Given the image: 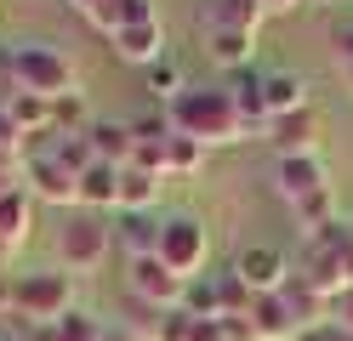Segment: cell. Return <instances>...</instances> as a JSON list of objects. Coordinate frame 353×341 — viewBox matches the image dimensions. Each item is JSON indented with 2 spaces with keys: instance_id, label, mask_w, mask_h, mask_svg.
I'll use <instances>...</instances> for the list:
<instances>
[{
  "instance_id": "obj_1",
  "label": "cell",
  "mask_w": 353,
  "mask_h": 341,
  "mask_svg": "<svg viewBox=\"0 0 353 341\" xmlns=\"http://www.w3.org/2000/svg\"><path fill=\"white\" fill-rule=\"evenodd\" d=\"M165 120H171L176 136H194L200 148H234V143H245V136H251L223 80H216V85H188L183 97L165 108Z\"/></svg>"
},
{
  "instance_id": "obj_2",
  "label": "cell",
  "mask_w": 353,
  "mask_h": 341,
  "mask_svg": "<svg viewBox=\"0 0 353 341\" xmlns=\"http://www.w3.org/2000/svg\"><path fill=\"white\" fill-rule=\"evenodd\" d=\"M296 273L325 296H342L353 285V222H336L325 234H307L296 250Z\"/></svg>"
},
{
  "instance_id": "obj_3",
  "label": "cell",
  "mask_w": 353,
  "mask_h": 341,
  "mask_svg": "<svg viewBox=\"0 0 353 341\" xmlns=\"http://www.w3.org/2000/svg\"><path fill=\"white\" fill-rule=\"evenodd\" d=\"M154 256H160L176 279H200L205 262H211V227H205V216H194V211L160 216V245H154Z\"/></svg>"
},
{
  "instance_id": "obj_4",
  "label": "cell",
  "mask_w": 353,
  "mask_h": 341,
  "mask_svg": "<svg viewBox=\"0 0 353 341\" xmlns=\"http://www.w3.org/2000/svg\"><path fill=\"white\" fill-rule=\"evenodd\" d=\"M12 63H17V85H23L29 97L57 103V97H69V91H80L74 63L63 57L57 45H46V40H17L12 45Z\"/></svg>"
},
{
  "instance_id": "obj_5",
  "label": "cell",
  "mask_w": 353,
  "mask_h": 341,
  "mask_svg": "<svg viewBox=\"0 0 353 341\" xmlns=\"http://www.w3.org/2000/svg\"><path fill=\"white\" fill-rule=\"evenodd\" d=\"M114 256V227H108L97 211H63V227H57V262L69 273H92Z\"/></svg>"
},
{
  "instance_id": "obj_6",
  "label": "cell",
  "mask_w": 353,
  "mask_h": 341,
  "mask_svg": "<svg viewBox=\"0 0 353 341\" xmlns=\"http://www.w3.org/2000/svg\"><path fill=\"white\" fill-rule=\"evenodd\" d=\"M12 313L29 318V324H57L63 313H74V279L57 267L17 273L12 279Z\"/></svg>"
},
{
  "instance_id": "obj_7",
  "label": "cell",
  "mask_w": 353,
  "mask_h": 341,
  "mask_svg": "<svg viewBox=\"0 0 353 341\" xmlns=\"http://www.w3.org/2000/svg\"><path fill=\"white\" fill-rule=\"evenodd\" d=\"M23 188L34 194V205H57V211H74L80 205V176L63 165L52 148H29L23 154Z\"/></svg>"
},
{
  "instance_id": "obj_8",
  "label": "cell",
  "mask_w": 353,
  "mask_h": 341,
  "mask_svg": "<svg viewBox=\"0 0 353 341\" xmlns=\"http://www.w3.org/2000/svg\"><path fill=\"white\" fill-rule=\"evenodd\" d=\"M125 290L137 296L143 307H154V313H171V307H183V290H188V279H176V273H171L160 256H137V262H125Z\"/></svg>"
},
{
  "instance_id": "obj_9",
  "label": "cell",
  "mask_w": 353,
  "mask_h": 341,
  "mask_svg": "<svg viewBox=\"0 0 353 341\" xmlns=\"http://www.w3.org/2000/svg\"><path fill=\"white\" fill-rule=\"evenodd\" d=\"M234 273H239V285H245L251 296H274L285 279H291V256H285L279 245H245L234 256Z\"/></svg>"
},
{
  "instance_id": "obj_10",
  "label": "cell",
  "mask_w": 353,
  "mask_h": 341,
  "mask_svg": "<svg viewBox=\"0 0 353 341\" xmlns=\"http://www.w3.org/2000/svg\"><path fill=\"white\" fill-rule=\"evenodd\" d=\"M274 143L279 159H291V154H319V114L314 103L296 108V114H279V120H268V131H262Z\"/></svg>"
},
{
  "instance_id": "obj_11",
  "label": "cell",
  "mask_w": 353,
  "mask_h": 341,
  "mask_svg": "<svg viewBox=\"0 0 353 341\" xmlns=\"http://www.w3.org/2000/svg\"><path fill=\"white\" fill-rule=\"evenodd\" d=\"M274 188H279L285 205H296V199H307V194L330 188V171H325L319 154H291V159H279V165H274Z\"/></svg>"
},
{
  "instance_id": "obj_12",
  "label": "cell",
  "mask_w": 353,
  "mask_h": 341,
  "mask_svg": "<svg viewBox=\"0 0 353 341\" xmlns=\"http://www.w3.org/2000/svg\"><path fill=\"white\" fill-rule=\"evenodd\" d=\"M108 45H114V57H125V63L148 68V63H160V57H165V23H160V17L125 23V29H114V34H108Z\"/></svg>"
},
{
  "instance_id": "obj_13",
  "label": "cell",
  "mask_w": 353,
  "mask_h": 341,
  "mask_svg": "<svg viewBox=\"0 0 353 341\" xmlns=\"http://www.w3.org/2000/svg\"><path fill=\"white\" fill-rule=\"evenodd\" d=\"M223 85H228V97H234V108H239V120H245V131H268V103H262V68H234V74H223Z\"/></svg>"
},
{
  "instance_id": "obj_14",
  "label": "cell",
  "mask_w": 353,
  "mask_h": 341,
  "mask_svg": "<svg viewBox=\"0 0 353 341\" xmlns=\"http://www.w3.org/2000/svg\"><path fill=\"white\" fill-rule=\"evenodd\" d=\"M29 234H34V194L17 188V194L0 199V262L17 256V250L29 245Z\"/></svg>"
},
{
  "instance_id": "obj_15",
  "label": "cell",
  "mask_w": 353,
  "mask_h": 341,
  "mask_svg": "<svg viewBox=\"0 0 353 341\" xmlns=\"http://www.w3.org/2000/svg\"><path fill=\"white\" fill-rule=\"evenodd\" d=\"M85 143H92V154L103 159V165H131V154H137V136H131V120H97L85 125Z\"/></svg>"
},
{
  "instance_id": "obj_16",
  "label": "cell",
  "mask_w": 353,
  "mask_h": 341,
  "mask_svg": "<svg viewBox=\"0 0 353 341\" xmlns=\"http://www.w3.org/2000/svg\"><path fill=\"white\" fill-rule=\"evenodd\" d=\"M114 245L125 250V262L137 256H154V245H160V216L154 211H114Z\"/></svg>"
},
{
  "instance_id": "obj_17",
  "label": "cell",
  "mask_w": 353,
  "mask_h": 341,
  "mask_svg": "<svg viewBox=\"0 0 353 341\" xmlns=\"http://www.w3.org/2000/svg\"><path fill=\"white\" fill-rule=\"evenodd\" d=\"M200 34H205V57L223 68V74H234V68H245L256 57V34L245 29H216V23H200Z\"/></svg>"
},
{
  "instance_id": "obj_18",
  "label": "cell",
  "mask_w": 353,
  "mask_h": 341,
  "mask_svg": "<svg viewBox=\"0 0 353 341\" xmlns=\"http://www.w3.org/2000/svg\"><path fill=\"white\" fill-rule=\"evenodd\" d=\"M262 103H268L274 120L307 108V74L302 68H262Z\"/></svg>"
},
{
  "instance_id": "obj_19",
  "label": "cell",
  "mask_w": 353,
  "mask_h": 341,
  "mask_svg": "<svg viewBox=\"0 0 353 341\" xmlns=\"http://www.w3.org/2000/svg\"><path fill=\"white\" fill-rule=\"evenodd\" d=\"M80 211H120V165H103V159H92V165L80 171Z\"/></svg>"
},
{
  "instance_id": "obj_20",
  "label": "cell",
  "mask_w": 353,
  "mask_h": 341,
  "mask_svg": "<svg viewBox=\"0 0 353 341\" xmlns=\"http://www.w3.org/2000/svg\"><path fill=\"white\" fill-rule=\"evenodd\" d=\"M143 91L154 97V108H171V103L188 91V80H183V63H176L171 52H165L160 63H148V68H143Z\"/></svg>"
},
{
  "instance_id": "obj_21",
  "label": "cell",
  "mask_w": 353,
  "mask_h": 341,
  "mask_svg": "<svg viewBox=\"0 0 353 341\" xmlns=\"http://www.w3.org/2000/svg\"><path fill=\"white\" fill-rule=\"evenodd\" d=\"M251 324H256L262 341H296V318H291V307L279 302V290L251 302Z\"/></svg>"
},
{
  "instance_id": "obj_22",
  "label": "cell",
  "mask_w": 353,
  "mask_h": 341,
  "mask_svg": "<svg viewBox=\"0 0 353 341\" xmlns=\"http://www.w3.org/2000/svg\"><path fill=\"white\" fill-rule=\"evenodd\" d=\"M160 188H165V176L125 165L120 171V211H154V205H160Z\"/></svg>"
},
{
  "instance_id": "obj_23",
  "label": "cell",
  "mask_w": 353,
  "mask_h": 341,
  "mask_svg": "<svg viewBox=\"0 0 353 341\" xmlns=\"http://www.w3.org/2000/svg\"><path fill=\"white\" fill-rule=\"evenodd\" d=\"M291 216H296V227H302V239H307V234H325V227H336V222H342L336 194H330V188H319V194L296 199V205H291Z\"/></svg>"
},
{
  "instance_id": "obj_24",
  "label": "cell",
  "mask_w": 353,
  "mask_h": 341,
  "mask_svg": "<svg viewBox=\"0 0 353 341\" xmlns=\"http://www.w3.org/2000/svg\"><path fill=\"white\" fill-rule=\"evenodd\" d=\"M262 17H268V6H262V0H216V6H211V17H200V23H216V29H245V34H256V29H262Z\"/></svg>"
},
{
  "instance_id": "obj_25",
  "label": "cell",
  "mask_w": 353,
  "mask_h": 341,
  "mask_svg": "<svg viewBox=\"0 0 353 341\" xmlns=\"http://www.w3.org/2000/svg\"><path fill=\"white\" fill-rule=\"evenodd\" d=\"M92 120H97V114L85 108L80 91H69V97H57V103H52V136H80Z\"/></svg>"
},
{
  "instance_id": "obj_26",
  "label": "cell",
  "mask_w": 353,
  "mask_h": 341,
  "mask_svg": "<svg viewBox=\"0 0 353 341\" xmlns=\"http://www.w3.org/2000/svg\"><path fill=\"white\" fill-rule=\"evenodd\" d=\"M205 154H211V148H200L194 136H171V143H165V176H194V171H205Z\"/></svg>"
},
{
  "instance_id": "obj_27",
  "label": "cell",
  "mask_w": 353,
  "mask_h": 341,
  "mask_svg": "<svg viewBox=\"0 0 353 341\" xmlns=\"http://www.w3.org/2000/svg\"><path fill=\"white\" fill-rule=\"evenodd\" d=\"M103 318H92L85 307H74V313H63L57 324H52V341H103Z\"/></svg>"
},
{
  "instance_id": "obj_28",
  "label": "cell",
  "mask_w": 353,
  "mask_h": 341,
  "mask_svg": "<svg viewBox=\"0 0 353 341\" xmlns=\"http://www.w3.org/2000/svg\"><path fill=\"white\" fill-rule=\"evenodd\" d=\"M69 6L92 23L97 34H114L120 29V12H125V0H69Z\"/></svg>"
},
{
  "instance_id": "obj_29",
  "label": "cell",
  "mask_w": 353,
  "mask_h": 341,
  "mask_svg": "<svg viewBox=\"0 0 353 341\" xmlns=\"http://www.w3.org/2000/svg\"><path fill=\"white\" fill-rule=\"evenodd\" d=\"M131 136H137L143 148H165L171 143V120H165V108H148V114H137V120H131Z\"/></svg>"
},
{
  "instance_id": "obj_30",
  "label": "cell",
  "mask_w": 353,
  "mask_h": 341,
  "mask_svg": "<svg viewBox=\"0 0 353 341\" xmlns=\"http://www.w3.org/2000/svg\"><path fill=\"white\" fill-rule=\"evenodd\" d=\"M46 148H52V154H57V159H63V165H69L74 176H80V171L97 159V154H92V143H85V131H80V136H52Z\"/></svg>"
},
{
  "instance_id": "obj_31",
  "label": "cell",
  "mask_w": 353,
  "mask_h": 341,
  "mask_svg": "<svg viewBox=\"0 0 353 341\" xmlns=\"http://www.w3.org/2000/svg\"><path fill=\"white\" fill-rule=\"evenodd\" d=\"M154 341H194V318H188L183 307H171V313L160 318V330H154Z\"/></svg>"
},
{
  "instance_id": "obj_32",
  "label": "cell",
  "mask_w": 353,
  "mask_h": 341,
  "mask_svg": "<svg viewBox=\"0 0 353 341\" xmlns=\"http://www.w3.org/2000/svg\"><path fill=\"white\" fill-rule=\"evenodd\" d=\"M23 188V154H12V148H0V199Z\"/></svg>"
},
{
  "instance_id": "obj_33",
  "label": "cell",
  "mask_w": 353,
  "mask_h": 341,
  "mask_svg": "<svg viewBox=\"0 0 353 341\" xmlns=\"http://www.w3.org/2000/svg\"><path fill=\"white\" fill-rule=\"evenodd\" d=\"M17 63H12V45H0V108H12V97H17Z\"/></svg>"
},
{
  "instance_id": "obj_34",
  "label": "cell",
  "mask_w": 353,
  "mask_h": 341,
  "mask_svg": "<svg viewBox=\"0 0 353 341\" xmlns=\"http://www.w3.org/2000/svg\"><path fill=\"white\" fill-rule=\"evenodd\" d=\"M330 57H336V68L353 63V23H330Z\"/></svg>"
},
{
  "instance_id": "obj_35",
  "label": "cell",
  "mask_w": 353,
  "mask_h": 341,
  "mask_svg": "<svg viewBox=\"0 0 353 341\" xmlns=\"http://www.w3.org/2000/svg\"><path fill=\"white\" fill-rule=\"evenodd\" d=\"M325 324H342V330H353V285L342 290V296H330V318Z\"/></svg>"
},
{
  "instance_id": "obj_36",
  "label": "cell",
  "mask_w": 353,
  "mask_h": 341,
  "mask_svg": "<svg viewBox=\"0 0 353 341\" xmlns=\"http://www.w3.org/2000/svg\"><path fill=\"white\" fill-rule=\"evenodd\" d=\"M103 341H143L137 330H125V324H114V330H103Z\"/></svg>"
},
{
  "instance_id": "obj_37",
  "label": "cell",
  "mask_w": 353,
  "mask_h": 341,
  "mask_svg": "<svg viewBox=\"0 0 353 341\" xmlns=\"http://www.w3.org/2000/svg\"><path fill=\"white\" fill-rule=\"evenodd\" d=\"M296 341H330V330H325V324H319V330H302Z\"/></svg>"
},
{
  "instance_id": "obj_38",
  "label": "cell",
  "mask_w": 353,
  "mask_h": 341,
  "mask_svg": "<svg viewBox=\"0 0 353 341\" xmlns=\"http://www.w3.org/2000/svg\"><path fill=\"white\" fill-rule=\"evenodd\" d=\"M342 80H347V91H353V63H347V68H342Z\"/></svg>"
},
{
  "instance_id": "obj_39",
  "label": "cell",
  "mask_w": 353,
  "mask_h": 341,
  "mask_svg": "<svg viewBox=\"0 0 353 341\" xmlns=\"http://www.w3.org/2000/svg\"><path fill=\"white\" fill-rule=\"evenodd\" d=\"M319 6H342V0H319Z\"/></svg>"
}]
</instances>
